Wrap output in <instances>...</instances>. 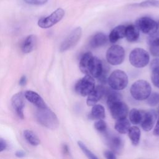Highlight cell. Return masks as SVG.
<instances>
[{
    "label": "cell",
    "instance_id": "d4e9b609",
    "mask_svg": "<svg viewBox=\"0 0 159 159\" xmlns=\"http://www.w3.org/2000/svg\"><path fill=\"white\" fill-rule=\"evenodd\" d=\"M128 135L132 144L134 146L139 145L140 139V130L137 126H132L128 130Z\"/></svg>",
    "mask_w": 159,
    "mask_h": 159
},
{
    "label": "cell",
    "instance_id": "44dd1931",
    "mask_svg": "<svg viewBox=\"0 0 159 159\" xmlns=\"http://www.w3.org/2000/svg\"><path fill=\"white\" fill-rule=\"evenodd\" d=\"M107 38L106 34L102 32H98L94 34L89 41V46L93 48H98L106 43Z\"/></svg>",
    "mask_w": 159,
    "mask_h": 159
},
{
    "label": "cell",
    "instance_id": "2e32d148",
    "mask_svg": "<svg viewBox=\"0 0 159 159\" xmlns=\"http://www.w3.org/2000/svg\"><path fill=\"white\" fill-rule=\"evenodd\" d=\"M24 97L38 108H42L47 106L42 97L35 91L31 90L26 91L24 93Z\"/></svg>",
    "mask_w": 159,
    "mask_h": 159
},
{
    "label": "cell",
    "instance_id": "9a60e30c",
    "mask_svg": "<svg viewBox=\"0 0 159 159\" xmlns=\"http://www.w3.org/2000/svg\"><path fill=\"white\" fill-rule=\"evenodd\" d=\"M103 63L101 60L93 56L88 66V75H90L93 78H98L101 75Z\"/></svg>",
    "mask_w": 159,
    "mask_h": 159
},
{
    "label": "cell",
    "instance_id": "e0dca14e",
    "mask_svg": "<svg viewBox=\"0 0 159 159\" xmlns=\"http://www.w3.org/2000/svg\"><path fill=\"white\" fill-rule=\"evenodd\" d=\"M37 42L36 36L34 35H29L23 40L20 45V49L24 53H29L31 52L35 48Z\"/></svg>",
    "mask_w": 159,
    "mask_h": 159
},
{
    "label": "cell",
    "instance_id": "d6a6232c",
    "mask_svg": "<svg viewBox=\"0 0 159 159\" xmlns=\"http://www.w3.org/2000/svg\"><path fill=\"white\" fill-rule=\"evenodd\" d=\"M48 1V0H24V1L29 4L37 5V6L45 4Z\"/></svg>",
    "mask_w": 159,
    "mask_h": 159
},
{
    "label": "cell",
    "instance_id": "836d02e7",
    "mask_svg": "<svg viewBox=\"0 0 159 159\" xmlns=\"http://www.w3.org/2000/svg\"><path fill=\"white\" fill-rule=\"evenodd\" d=\"M104 156L105 158L107 159H116V157L115 155V153L113 152L112 150H106L104 152Z\"/></svg>",
    "mask_w": 159,
    "mask_h": 159
},
{
    "label": "cell",
    "instance_id": "74e56055",
    "mask_svg": "<svg viewBox=\"0 0 159 159\" xmlns=\"http://www.w3.org/2000/svg\"><path fill=\"white\" fill-rule=\"evenodd\" d=\"M26 83H27V78L25 76H22L21 78H20L19 80V83L20 86H24L26 84Z\"/></svg>",
    "mask_w": 159,
    "mask_h": 159
},
{
    "label": "cell",
    "instance_id": "5b68a950",
    "mask_svg": "<svg viewBox=\"0 0 159 159\" xmlns=\"http://www.w3.org/2000/svg\"><path fill=\"white\" fill-rule=\"evenodd\" d=\"M95 81L92 76L86 74L83 78L77 81L75 86L76 93L81 96H87L94 88Z\"/></svg>",
    "mask_w": 159,
    "mask_h": 159
},
{
    "label": "cell",
    "instance_id": "60d3db41",
    "mask_svg": "<svg viewBox=\"0 0 159 159\" xmlns=\"http://www.w3.org/2000/svg\"><path fill=\"white\" fill-rule=\"evenodd\" d=\"M157 23H158V28H159V21H158Z\"/></svg>",
    "mask_w": 159,
    "mask_h": 159
},
{
    "label": "cell",
    "instance_id": "9c48e42d",
    "mask_svg": "<svg viewBox=\"0 0 159 159\" xmlns=\"http://www.w3.org/2000/svg\"><path fill=\"white\" fill-rule=\"evenodd\" d=\"M112 117L116 120L125 118L129 112L128 106L122 100L107 104Z\"/></svg>",
    "mask_w": 159,
    "mask_h": 159
},
{
    "label": "cell",
    "instance_id": "8d00e7d4",
    "mask_svg": "<svg viewBox=\"0 0 159 159\" xmlns=\"http://www.w3.org/2000/svg\"><path fill=\"white\" fill-rule=\"evenodd\" d=\"M153 134L155 136H159V117L157 120V124H156V125L155 126V128L153 129Z\"/></svg>",
    "mask_w": 159,
    "mask_h": 159
},
{
    "label": "cell",
    "instance_id": "cb8c5ba5",
    "mask_svg": "<svg viewBox=\"0 0 159 159\" xmlns=\"http://www.w3.org/2000/svg\"><path fill=\"white\" fill-rule=\"evenodd\" d=\"M116 120L117 121L114 125V129L116 130V131L122 134L128 132V130L130 127V124L129 120L125 117Z\"/></svg>",
    "mask_w": 159,
    "mask_h": 159
},
{
    "label": "cell",
    "instance_id": "d6986e66",
    "mask_svg": "<svg viewBox=\"0 0 159 159\" xmlns=\"http://www.w3.org/2000/svg\"><path fill=\"white\" fill-rule=\"evenodd\" d=\"M125 26L119 25L114 27L109 35V40L111 43H116L119 39L125 37Z\"/></svg>",
    "mask_w": 159,
    "mask_h": 159
},
{
    "label": "cell",
    "instance_id": "6da1fadb",
    "mask_svg": "<svg viewBox=\"0 0 159 159\" xmlns=\"http://www.w3.org/2000/svg\"><path fill=\"white\" fill-rule=\"evenodd\" d=\"M35 117L39 124L49 129L54 130L59 126L57 116L47 106L38 108L35 113Z\"/></svg>",
    "mask_w": 159,
    "mask_h": 159
},
{
    "label": "cell",
    "instance_id": "603a6c76",
    "mask_svg": "<svg viewBox=\"0 0 159 159\" xmlns=\"http://www.w3.org/2000/svg\"><path fill=\"white\" fill-rule=\"evenodd\" d=\"M93 57V55L90 52H86L83 55L79 64L80 69L82 73L88 75V66Z\"/></svg>",
    "mask_w": 159,
    "mask_h": 159
},
{
    "label": "cell",
    "instance_id": "5bb4252c",
    "mask_svg": "<svg viewBox=\"0 0 159 159\" xmlns=\"http://www.w3.org/2000/svg\"><path fill=\"white\" fill-rule=\"evenodd\" d=\"M12 106L19 118L23 119L24 118V96L22 93H18L13 95L11 98Z\"/></svg>",
    "mask_w": 159,
    "mask_h": 159
},
{
    "label": "cell",
    "instance_id": "ac0fdd59",
    "mask_svg": "<svg viewBox=\"0 0 159 159\" xmlns=\"http://www.w3.org/2000/svg\"><path fill=\"white\" fill-rule=\"evenodd\" d=\"M157 32L149 35L148 43L151 54L155 57H159V34Z\"/></svg>",
    "mask_w": 159,
    "mask_h": 159
},
{
    "label": "cell",
    "instance_id": "484cf974",
    "mask_svg": "<svg viewBox=\"0 0 159 159\" xmlns=\"http://www.w3.org/2000/svg\"><path fill=\"white\" fill-rule=\"evenodd\" d=\"M24 136L25 140L28 142V143L33 146H37L40 143L39 137L30 130H24Z\"/></svg>",
    "mask_w": 159,
    "mask_h": 159
},
{
    "label": "cell",
    "instance_id": "7a4b0ae2",
    "mask_svg": "<svg viewBox=\"0 0 159 159\" xmlns=\"http://www.w3.org/2000/svg\"><path fill=\"white\" fill-rule=\"evenodd\" d=\"M151 86L145 80H140L134 82L130 89L131 96L137 101L147 99L151 93Z\"/></svg>",
    "mask_w": 159,
    "mask_h": 159
},
{
    "label": "cell",
    "instance_id": "8fae6325",
    "mask_svg": "<svg viewBox=\"0 0 159 159\" xmlns=\"http://www.w3.org/2000/svg\"><path fill=\"white\" fill-rule=\"evenodd\" d=\"M103 134L107 146L113 152L116 153H120L124 146L123 141L121 138L116 135L108 132L107 130Z\"/></svg>",
    "mask_w": 159,
    "mask_h": 159
},
{
    "label": "cell",
    "instance_id": "ab89813d",
    "mask_svg": "<svg viewBox=\"0 0 159 159\" xmlns=\"http://www.w3.org/2000/svg\"><path fill=\"white\" fill-rule=\"evenodd\" d=\"M16 155L19 158H22L25 156V153L22 150H18L16 152Z\"/></svg>",
    "mask_w": 159,
    "mask_h": 159
},
{
    "label": "cell",
    "instance_id": "4dcf8cb0",
    "mask_svg": "<svg viewBox=\"0 0 159 159\" xmlns=\"http://www.w3.org/2000/svg\"><path fill=\"white\" fill-rule=\"evenodd\" d=\"M94 128L99 132L104 133L107 130V124L103 119L96 120L94 124Z\"/></svg>",
    "mask_w": 159,
    "mask_h": 159
},
{
    "label": "cell",
    "instance_id": "4fadbf2b",
    "mask_svg": "<svg viewBox=\"0 0 159 159\" xmlns=\"http://www.w3.org/2000/svg\"><path fill=\"white\" fill-rule=\"evenodd\" d=\"M106 88L102 84L95 86L93 90L88 95L86 104L89 106L96 104L106 93Z\"/></svg>",
    "mask_w": 159,
    "mask_h": 159
},
{
    "label": "cell",
    "instance_id": "277c9868",
    "mask_svg": "<svg viewBox=\"0 0 159 159\" xmlns=\"http://www.w3.org/2000/svg\"><path fill=\"white\" fill-rule=\"evenodd\" d=\"M129 59L133 66L143 68L149 63L150 55L145 50L141 48H135L130 53Z\"/></svg>",
    "mask_w": 159,
    "mask_h": 159
},
{
    "label": "cell",
    "instance_id": "e575fe53",
    "mask_svg": "<svg viewBox=\"0 0 159 159\" xmlns=\"http://www.w3.org/2000/svg\"><path fill=\"white\" fill-rule=\"evenodd\" d=\"M159 66V58H155L153 59L151 63H150V68H151V70H153L155 68H157Z\"/></svg>",
    "mask_w": 159,
    "mask_h": 159
},
{
    "label": "cell",
    "instance_id": "ffe728a7",
    "mask_svg": "<svg viewBox=\"0 0 159 159\" xmlns=\"http://www.w3.org/2000/svg\"><path fill=\"white\" fill-rule=\"evenodd\" d=\"M139 35L140 30L135 25L130 24L127 26H125V37L127 41L130 42H135L139 39Z\"/></svg>",
    "mask_w": 159,
    "mask_h": 159
},
{
    "label": "cell",
    "instance_id": "f1b7e54d",
    "mask_svg": "<svg viewBox=\"0 0 159 159\" xmlns=\"http://www.w3.org/2000/svg\"><path fill=\"white\" fill-rule=\"evenodd\" d=\"M132 6H139L142 7H159V0H145L138 4H133Z\"/></svg>",
    "mask_w": 159,
    "mask_h": 159
},
{
    "label": "cell",
    "instance_id": "7c38bea8",
    "mask_svg": "<svg viewBox=\"0 0 159 159\" xmlns=\"http://www.w3.org/2000/svg\"><path fill=\"white\" fill-rule=\"evenodd\" d=\"M157 117V112L154 110H150L147 112L143 111L140 122L142 129L147 132L151 130L154 126Z\"/></svg>",
    "mask_w": 159,
    "mask_h": 159
},
{
    "label": "cell",
    "instance_id": "83f0119b",
    "mask_svg": "<svg viewBox=\"0 0 159 159\" xmlns=\"http://www.w3.org/2000/svg\"><path fill=\"white\" fill-rule=\"evenodd\" d=\"M78 145L81 148V150L83 151V152L84 153V155L90 159H98V157L93 153L91 152L88 148L84 145L83 142L81 141H78Z\"/></svg>",
    "mask_w": 159,
    "mask_h": 159
},
{
    "label": "cell",
    "instance_id": "30bf717a",
    "mask_svg": "<svg viewBox=\"0 0 159 159\" xmlns=\"http://www.w3.org/2000/svg\"><path fill=\"white\" fill-rule=\"evenodd\" d=\"M82 35V29L78 27L73 29L64 39L60 46V51L64 52L74 47L80 39Z\"/></svg>",
    "mask_w": 159,
    "mask_h": 159
},
{
    "label": "cell",
    "instance_id": "f546056e",
    "mask_svg": "<svg viewBox=\"0 0 159 159\" xmlns=\"http://www.w3.org/2000/svg\"><path fill=\"white\" fill-rule=\"evenodd\" d=\"M147 102L150 106H155L159 102V94L157 93H150L147 98Z\"/></svg>",
    "mask_w": 159,
    "mask_h": 159
},
{
    "label": "cell",
    "instance_id": "f35d334b",
    "mask_svg": "<svg viewBox=\"0 0 159 159\" xmlns=\"http://www.w3.org/2000/svg\"><path fill=\"white\" fill-rule=\"evenodd\" d=\"M62 150H63V153L65 155H69V154H70L69 148H68V147L67 145H66V144H63V145Z\"/></svg>",
    "mask_w": 159,
    "mask_h": 159
},
{
    "label": "cell",
    "instance_id": "4316f807",
    "mask_svg": "<svg viewBox=\"0 0 159 159\" xmlns=\"http://www.w3.org/2000/svg\"><path fill=\"white\" fill-rule=\"evenodd\" d=\"M143 111H140L137 109H132L129 112V119L132 124L134 125H137L140 124Z\"/></svg>",
    "mask_w": 159,
    "mask_h": 159
},
{
    "label": "cell",
    "instance_id": "8992f818",
    "mask_svg": "<svg viewBox=\"0 0 159 159\" xmlns=\"http://www.w3.org/2000/svg\"><path fill=\"white\" fill-rule=\"evenodd\" d=\"M107 62L114 66L121 64L125 58V50L124 48L118 45H112L106 52Z\"/></svg>",
    "mask_w": 159,
    "mask_h": 159
},
{
    "label": "cell",
    "instance_id": "3957f363",
    "mask_svg": "<svg viewBox=\"0 0 159 159\" xmlns=\"http://www.w3.org/2000/svg\"><path fill=\"white\" fill-rule=\"evenodd\" d=\"M107 82L113 90H122L127 86L128 76L124 71L116 70L109 75Z\"/></svg>",
    "mask_w": 159,
    "mask_h": 159
},
{
    "label": "cell",
    "instance_id": "1f68e13d",
    "mask_svg": "<svg viewBox=\"0 0 159 159\" xmlns=\"http://www.w3.org/2000/svg\"><path fill=\"white\" fill-rule=\"evenodd\" d=\"M151 79L154 86L159 88V66L152 70Z\"/></svg>",
    "mask_w": 159,
    "mask_h": 159
},
{
    "label": "cell",
    "instance_id": "ba28073f",
    "mask_svg": "<svg viewBox=\"0 0 159 159\" xmlns=\"http://www.w3.org/2000/svg\"><path fill=\"white\" fill-rule=\"evenodd\" d=\"M65 16V11L62 8H58L50 15L40 18L38 21V25L42 29L52 27L60 21Z\"/></svg>",
    "mask_w": 159,
    "mask_h": 159
},
{
    "label": "cell",
    "instance_id": "d590c367",
    "mask_svg": "<svg viewBox=\"0 0 159 159\" xmlns=\"http://www.w3.org/2000/svg\"><path fill=\"white\" fill-rule=\"evenodd\" d=\"M7 144L6 142L2 138H0V152L4 151L7 148Z\"/></svg>",
    "mask_w": 159,
    "mask_h": 159
},
{
    "label": "cell",
    "instance_id": "7402d4cb",
    "mask_svg": "<svg viewBox=\"0 0 159 159\" xmlns=\"http://www.w3.org/2000/svg\"><path fill=\"white\" fill-rule=\"evenodd\" d=\"M89 117L92 120L104 119L105 117V109L101 104H94L89 114Z\"/></svg>",
    "mask_w": 159,
    "mask_h": 159
},
{
    "label": "cell",
    "instance_id": "52a82bcc",
    "mask_svg": "<svg viewBox=\"0 0 159 159\" xmlns=\"http://www.w3.org/2000/svg\"><path fill=\"white\" fill-rule=\"evenodd\" d=\"M135 25L143 34L152 35L157 32L158 23L149 17H142L136 20Z\"/></svg>",
    "mask_w": 159,
    "mask_h": 159
}]
</instances>
